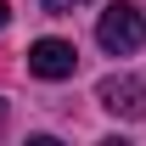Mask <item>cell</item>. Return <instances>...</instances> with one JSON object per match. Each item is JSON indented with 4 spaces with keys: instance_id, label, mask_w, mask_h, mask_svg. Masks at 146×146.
Masks as SVG:
<instances>
[{
    "instance_id": "obj_3",
    "label": "cell",
    "mask_w": 146,
    "mask_h": 146,
    "mask_svg": "<svg viewBox=\"0 0 146 146\" xmlns=\"http://www.w3.org/2000/svg\"><path fill=\"white\" fill-rule=\"evenodd\" d=\"M73 68H79V51H73V39H34V45H28V73H34V79H73Z\"/></svg>"
},
{
    "instance_id": "obj_4",
    "label": "cell",
    "mask_w": 146,
    "mask_h": 146,
    "mask_svg": "<svg viewBox=\"0 0 146 146\" xmlns=\"http://www.w3.org/2000/svg\"><path fill=\"white\" fill-rule=\"evenodd\" d=\"M45 11H73V6H84V0H39Z\"/></svg>"
},
{
    "instance_id": "obj_1",
    "label": "cell",
    "mask_w": 146,
    "mask_h": 146,
    "mask_svg": "<svg viewBox=\"0 0 146 146\" xmlns=\"http://www.w3.org/2000/svg\"><path fill=\"white\" fill-rule=\"evenodd\" d=\"M96 39H101L107 56H135V51L146 45V17H141V6L112 0L107 11H101V23H96Z\"/></svg>"
},
{
    "instance_id": "obj_2",
    "label": "cell",
    "mask_w": 146,
    "mask_h": 146,
    "mask_svg": "<svg viewBox=\"0 0 146 146\" xmlns=\"http://www.w3.org/2000/svg\"><path fill=\"white\" fill-rule=\"evenodd\" d=\"M96 101L112 112V118H146V84L141 79H129V73H112V79H101L96 84Z\"/></svg>"
},
{
    "instance_id": "obj_6",
    "label": "cell",
    "mask_w": 146,
    "mask_h": 146,
    "mask_svg": "<svg viewBox=\"0 0 146 146\" xmlns=\"http://www.w3.org/2000/svg\"><path fill=\"white\" fill-rule=\"evenodd\" d=\"M0 118H6V107H0Z\"/></svg>"
},
{
    "instance_id": "obj_5",
    "label": "cell",
    "mask_w": 146,
    "mask_h": 146,
    "mask_svg": "<svg viewBox=\"0 0 146 146\" xmlns=\"http://www.w3.org/2000/svg\"><path fill=\"white\" fill-rule=\"evenodd\" d=\"M6 17H11V6H6V0H0V28H6Z\"/></svg>"
}]
</instances>
